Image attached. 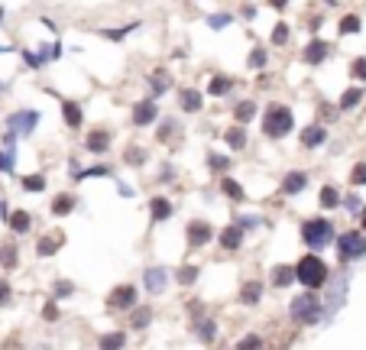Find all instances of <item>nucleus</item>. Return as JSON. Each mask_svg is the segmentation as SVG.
<instances>
[{"label": "nucleus", "mask_w": 366, "mask_h": 350, "mask_svg": "<svg viewBox=\"0 0 366 350\" xmlns=\"http://www.w3.org/2000/svg\"><path fill=\"white\" fill-rule=\"evenodd\" d=\"M292 126H295V113L285 104H269L266 113H263V133L269 139H282L285 133H292Z\"/></svg>", "instance_id": "nucleus-1"}, {"label": "nucleus", "mask_w": 366, "mask_h": 350, "mask_svg": "<svg viewBox=\"0 0 366 350\" xmlns=\"http://www.w3.org/2000/svg\"><path fill=\"white\" fill-rule=\"evenodd\" d=\"M295 273H298V282L308 288H321L328 282V266H324V260H317V256H305V260L295 266Z\"/></svg>", "instance_id": "nucleus-2"}, {"label": "nucleus", "mask_w": 366, "mask_h": 350, "mask_svg": "<svg viewBox=\"0 0 366 350\" xmlns=\"http://www.w3.org/2000/svg\"><path fill=\"white\" fill-rule=\"evenodd\" d=\"M289 314H292L298 325H315L317 318H321V301H317L311 292H305V295H298V299L292 301Z\"/></svg>", "instance_id": "nucleus-3"}, {"label": "nucleus", "mask_w": 366, "mask_h": 350, "mask_svg": "<svg viewBox=\"0 0 366 350\" xmlns=\"http://www.w3.org/2000/svg\"><path fill=\"white\" fill-rule=\"evenodd\" d=\"M330 237H334V227L324 221V217H315V221H308L305 227H302V240H305L308 247H328Z\"/></svg>", "instance_id": "nucleus-4"}, {"label": "nucleus", "mask_w": 366, "mask_h": 350, "mask_svg": "<svg viewBox=\"0 0 366 350\" xmlns=\"http://www.w3.org/2000/svg\"><path fill=\"white\" fill-rule=\"evenodd\" d=\"M337 253H341V260H354V256H363L366 253V240L360 234H343L337 240Z\"/></svg>", "instance_id": "nucleus-5"}, {"label": "nucleus", "mask_w": 366, "mask_h": 350, "mask_svg": "<svg viewBox=\"0 0 366 350\" xmlns=\"http://www.w3.org/2000/svg\"><path fill=\"white\" fill-rule=\"evenodd\" d=\"M7 124H10V130L13 133H33L36 130V124H39V113L36 111H20V113H10L7 117Z\"/></svg>", "instance_id": "nucleus-6"}, {"label": "nucleus", "mask_w": 366, "mask_h": 350, "mask_svg": "<svg viewBox=\"0 0 366 350\" xmlns=\"http://www.w3.org/2000/svg\"><path fill=\"white\" fill-rule=\"evenodd\" d=\"M328 55H330V42H324V39H311L305 46V52H302V59L308 65H321Z\"/></svg>", "instance_id": "nucleus-7"}, {"label": "nucleus", "mask_w": 366, "mask_h": 350, "mask_svg": "<svg viewBox=\"0 0 366 350\" xmlns=\"http://www.w3.org/2000/svg\"><path fill=\"white\" fill-rule=\"evenodd\" d=\"M211 237H214V230H211L208 221H192L188 224V243L192 247H205Z\"/></svg>", "instance_id": "nucleus-8"}, {"label": "nucleus", "mask_w": 366, "mask_h": 350, "mask_svg": "<svg viewBox=\"0 0 366 350\" xmlns=\"http://www.w3.org/2000/svg\"><path fill=\"white\" fill-rule=\"evenodd\" d=\"M133 301H136V288L133 286H117L114 292H110L107 305L110 308H130Z\"/></svg>", "instance_id": "nucleus-9"}, {"label": "nucleus", "mask_w": 366, "mask_h": 350, "mask_svg": "<svg viewBox=\"0 0 366 350\" xmlns=\"http://www.w3.org/2000/svg\"><path fill=\"white\" fill-rule=\"evenodd\" d=\"M156 104L153 100H140L133 107V124L136 126H149V124H156Z\"/></svg>", "instance_id": "nucleus-10"}, {"label": "nucleus", "mask_w": 366, "mask_h": 350, "mask_svg": "<svg viewBox=\"0 0 366 350\" xmlns=\"http://www.w3.org/2000/svg\"><path fill=\"white\" fill-rule=\"evenodd\" d=\"M85 146L91 152H107L110 150V133H107V130H91V133H88V139H85Z\"/></svg>", "instance_id": "nucleus-11"}, {"label": "nucleus", "mask_w": 366, "mask_h": 350, "mask_svg": "<svg viewBox=\"0 0 366 350\" xmlns=\"http://www.w3.org/2000/svg\"><path fill=\"white\" fill-rule=\"evenodd\" d=\"M324 139H328V130H324V126L315 124V126H305V130H302V146H308V150L321 146Z\"/></svg>", "instance_id": "nucleus-12"}, {"label": "nucleus", "mask_w": 366, "mask_h": 350, "mask_svg": "<svg viewBox=\"0 0 366 350\" xmlns=\"http://www.w3.org/2000/svg\"><path fill=\"white\" fill-rule=\"evenodd\" d=\"M179 107L188 113L201 111V91H195V88H182V94H179Z\"/></svg>", "instance_id": "nucleus-13"}, {"label": "nucleus", "mask_w": 366, "mask_h": 350, "mask_svg": "<svg viewBox=\"0 0 366 350\" xmlns=\"http://www.w3.org/2000/svg\"><path fill=\"white\" fill-rule=\"evenodd\" d=\"M62 240H65V234H62V230H55V234H46V237L36 243V253H39V256H52V253L62 247Z\"/></svg>", "instance_id": "nucleus-14"}, {"label": "nucleus", "mask_w": 366, "mask_h": 350, "mask_svg": "<svg viewBox=\"0 0 366 350\" xmlns=\"http://www.w3.org/2000/svg\"><path fill=\"white\" fill-rule=\"evenodd\" d=\"M169 85H172V75L169 72H166V68H156V72H153V75H149V91H153V94H166V91H169Z\"/></svg>", "instance_id": "nucleus-15"}, {"label": "nucleus", "mask_w": 366, "mask_h": 350, "mask_svg": "<svg viewBox=\"0 0 366 350\" xmlns=\"http://www.w3.org/2000/svg\"><path fill=\"white\" fill-rule=\"evenodd\" d=\"M305 185H308V175L305 172H289L285 178H282V191H289V195H298Z\"/></svg>", "instance_id": "nucleus-16"}, {"label": "nucleus", "mask_w": 366, "mask_h": 350, "mask_svg": "<svg viewBox=\"0 0 366 350\" xmlns=\"http://www.w3.org/2000/svg\"><path fill=\"white\" fill-rule=\"evenodd\" d=\"M62 117H65V124L72 126V130L81 126V107L75 100H62Z\"/></svg>", "instance_id": "nucleus-17"}, {"label": "nucleus", "mask_w": 366, "mask_h": 350, "mask_svg": "<svg viewBox=\"0 0 366 350\" xmlns=\"http://www.w3.org/2000/svg\"><path fill=\"white\" fill-rule=\"evenodd\" d=\"M240 240H244V227H227V230L220 234V247H224V250H237Z\"/></svg>", "instance_id": "nucleus-18"}, {"label": "nucleus", "mask_w": 366, "mask_h": 350, "mask_svg": "<svg viewBox=\"0 0 366 350\" xmlns=\"http://www.w3.org/2000/svg\"><path fill=\"white\" fill-rule=\"evenodd\" d=\"M363 100V85H356V88H350V91H343V98H341V111H354L356 104Z\"/></svg>", "instance_id": "nucleus-19"}, {"label": "nucleus", "mask_w": 366, "mask_h": 350, "mask_svg": "<svg viewBox=\"0 0 366 350\" xmlns=\"http://www.w3.org/2000/svg\"><path fill=\"white\" fill-rule=\"evenodd\" d=\"M233 85H237L233 78H227V75H214V78H211V85H208V94L220 98V94H227V91H231Z\"/></svg>", "instance_id": "nucleus-20"}, {"label": "nucleus", "mask_w": 366, "mask_h": 350, "mask_svg": "<svg viewBox=\"0 0 366 350\" xmlns=\"http://www.w3.org/2000/svg\"><path fill=\"white\" fill-rule=\"evenodd\" d=\"M224 139H227V146H231V150H244L246 146V130L244 126H231V130L224 133Z\"/></svg>", "instance_id": "nucleus-21"}, {"label": "nucleus", "mask_w": 366, "mask_h": 350, "mask_svg": "<svg viewBox=\"0 0 366 350\" xmlns=\"http://www.w3.org/2000/svg\"><path fill=\"white\" fill-rule=\"evenodd\" d=\"M233 117H237L240 124H250V120L257 117V104H253V100H240V104L233 107Z\"/></svg>", "instance_id": "nucleus-22"}, {"label": "nucleus", "mask_w": 366, "mask_h": 350, "mask_svg": "<svg viewBox=\"0 0 366 350\" xmlns=\"http://www.w3.org/2000/svg\"><path fill=\"white\" fill-rule=\"evenodd\" d=\"M149 211H153V221H166V217L172 214V201L169 198H153Z\"/></svg>", "instance_id": "nucleus-23"}, {"label": "nucleus", "mask_w": 366, "mask_h": 350, "mask_svg": "<svg viewBox=\"0 0 366 350\" xmlns=\"http://www.w3.org/2000/svg\"><path fill=\"white\" fill-rule=\"evenodd\" d=\"M292 279H298V273H295V269H289V266H276V269H272V286H289V282H292Z\"/></svg>", "instance_id": "nucleus-24"}, {"label": "nucleus", "mask_w": 366, "mask_h": 350, "mask_svg": "<svg viewBox=\"0 0 366 350\" xmlns=\"http://www.w3.org/2000/svg\"><path fill=\"white\" fill-rule=\"evenodd\" d=\"M7 221H10L13 234H26V230H29V224H33V221H29V214H26V211H13L10 217H7Z\"/></svg>", "instance_id": "nucleus-25"}, {"label": "nucleus", "mask_w": 366, "mask_h": 350, "mask_svg": "<svg viewBox=\"0 0 366 350\" xmlns=\"http://www.w3.org/2000/svg\"><path fill=\"white\" fill-rule=\"evenodd\" d=\"M337 204H341L337 188H334V185H324V188H321V208H337Z\"/></svg>", "instance_id": "nucleus-26"}, {"label": "nucleus", "mask_w": 366, "mask_h": 350, "mask_svg": "<svg viewBox=\"0 0 366 350\" xmlns=\"http://www.w3.org/2000/svg\"><path fill=\"white\" fill-rule=\"evenodd\" d=\"M360 16H356V13H347V16H343L341 20V33L343 36H354V33H360Z\"/></svg>", "instance_id": "nucleus-27"}, {"label": "nucleus", "mask_w": 366, "mask_h": 350, "mask_svg": "<svg viewBox=\"0 0 366 350\" xmlns=\"http://www.w3.org/2000/svg\"><path fill=\"white\" fill-rule=\"evenodd\" d=\"M220 188H224V195H227V198H233V201H244V198H246L244 188L237 185L233 178H224V182H220Z\"/></svg>", "instance_id": "nucleus-28"}, {"label": "nucleus", "mask_w": 366, "mask_h": 350, "mask_svg": "<svg viewBox=\"0 0 366 350\" xmlns=\"http://www.w3.org/2000/svg\"><path fill=\"white\" fill-rule=\"evenodd\" d=\"M259 295H263V286H259V282H246L244 292H240V299H244L246 305H253V301H259Z\"/></svg>", "instance_id": "nucleus-29"}, {"label": "nucleus", "mask_w": 366, "mask_h": 350, "mask_svg": "<svg viewBox=\"0 0 366 350\" xmlns=\"http://www.w3.org/2000/svg\"><path fill=\"white\" fill-rule=\"evenodd\" d=\"M146 286L153 288V292H162V288H166V273H162V269H149V273H146Z\"/></svg>", "instance_id": "nucleus-30"}, {"label": "nucleus", "mask_w": 366, "mask_h": 350, "mask_svg": "<svg viewBox=\"0 0 366 350\" xmlns=\"http://www.w3.org/2000/svg\"><path fill=\"white\" fill-rule=\"evenodd\" d=\"M75 208V198L72 195H59V198L52 201V214H68Z\"/></svg>", "instance_id": "nucleus-31"}, {"label": "nucleus", "mask_w": 366, "mask_h": 350, "mask_svg": "<svg viewBox=\"0 0 366 350\" xmlns=\"http://www.w3.org/2000/svg\"><path fill=\"white\" fill-rule=\"evenodd\" d=\"M120 347H123L120 331H114V334H104V338H101V350H120Z\"/></svg>", "instance_id": "nucleus-32"}, {"label": "nucleus", "mask_w": 366, "mask_h": 350, "mask_svg": "<svg viewBox=\"0 0 366 350\" xmlns=\"http://www.w3.org/2000/svg\"><path fill=\"white\" fill-rule=\"evenodd\" d=\"M246 62H250V68H266V62H269L266 49H259V46H257V49L250 52V59H246Z\"/></svg>", "instance_id": "nucleus-33"}, {"label": "nucleus", "mask_w": 366, "mask_h": 350, "mask_svg": "<svg viewBox=\"0 0 366 350\" xmlns=\"http://www.w3.org/2000/svg\"><path fill=\"white\" fill-rule=\"evenodd\" d=\"M0 262H3L7 269H13V266H16V247H13V243H7V247L0 250Z\"/></svg>", "instance_id": "nucleus-34"}, {"label": "nucleus", "mask_w": 366, "mask_h": 350, "mask_svg": "<svg viewBox=\"0 0 366 350\" xmlns=\"http://www.w3.org/2000/svg\"><path fill=\"white\" fill-rule=\"evenodd\" d=\"M289 33H292V29H289L285 23H276V29H272V42H276V46H285V42H289Z\"/></svg>", "instance_id": "nucleus-35"}, {"label": "nucleus", "mask_w": 366, "mask_h": 350, "mask_svg": "<svg viewBox=\"0 0 366 350\" xmlns=\"http://www.w3.org/2000/svg\"><path fill=\"white\" fill-rule=\"evenodd\" d=\"M23 188L26 191H42V188H46V178H42V175H26Z\"/></svg>", "instance_id": "nucleus-36"}, {"label": "nucleus", "mask_w": 366, "mask_h": 350, "mask_svg": "<svg viewBox=\"0 0 366 350\" xmlns=\"http://www.w3.org/2000/svg\"><path fill=\"white\" fill-rule=\"evenodd\" d=\"M143 159H146V150H140V146H130V150H127V163L143 165Z\"/></svg>", "instance_id": "nucleus-37"}, {"label": "nucleus", "mask_w": 366, "mask_h": 350, "mask_svg": "<svg viewBox=\"0 0 366 350\" xmlns=\"http://www.w3.org/2000/svg\"><path fill=\"white\" fill-rule=\"evenodd\" d=\"M350 75H354L356 81H366V59H354V65H350Z\"/></svg>", "instance_id": "nucleus-38"}, {"label": "nucleus", "mask_w": 366, "mask_h": 350, "mask_svg": "<svg viewBox=\"0 0 366 350\" xmlns=\"http://www.w3.org/2000/svg\"><path fill=\"white\" fill-rule=\"evenodd\" d=\"M350 182L354 185H366V163H356L354 172H350Z\"/></svg>", "instance_id": "nucleus-39"}, {"label": "nucleus", "mask_w": 366, "mask_h": 350, "mask_svg": "<svg viewBox=\"0 0 366 350\" xmlns=\"http://www.w3.org/2000/svg\"><path fill=\"white\" fill-rule=\"evenodd\" d=\"M198 279V269L195 266H185V269H179V282H185V286H192Z\"/></svg>", "instance_id": "nucleus-40"}, {"label": "nucleus", "mask_w": 366, "mask_h": 350, "mask_svg": "<svg viewBox=\"0 0 366 350\" xmlns=\"http://www.w3.org/2000/svg\"><path fill=\"white\" fill-rule=\"evenodd\" d=\"M13 159H16V150L0 152V169H3V172H13Z\"/></svg>", "instance_id": "nucleus-41"}, {"label": "nucleus", "mask_w": 366, "mask_h": 350, "mask_svg": "<svg viewBox=\"0 0 366 350\" xmlns=\"http://www.w3.org/2000/svg\"><path fill=\"white\" fill-rule=\"evenodd\" d=\"M136 26H140V23L120 26V29H104V36H107V39H123V36H127V33H130V29H136Z\"/></svg>", "instance_id": "nucleus-42"}, {"label": "nucleus", "mask_w": 366, "mask_h": 350, "mask_svg": "<svg viewBox=\"0 0 366 350\" xmlns=\"http://www.w3.org/2000/svg\"><path fill=\"white\" fill-rule=\"evenodd\" d=\"M259 347H263V340H259L257 334H250V338L240 340V347H237V350H259Z\"/></svg>", "instance_id": "nucleus-43"}, {"label": "nucleus", "mask_w": 366, "mask_h": 350, "mask_svg": "<svg viewBox=\"0 0 366 350\" xmlns=\"http://www.w3.org/2000/svg\"><path fill=\"white\" fill-rule=\"evenodd\" d=\"M208 165L214 169V172H224L231 163H227V156H208Z\"/></svg>", "instance_id": "nucleus-44"}, {"label": "nucleus", "mask_w": 366, "mask_h": 350, "mask_svg": "<svg viewBox=\"0 0 366 350\" xmlns=\"http://www.w3.org/2000/svg\"><path fill=\"white\" fill-rule=\"evenodd\" d=\"M149 318H153V314H149V308H140V312L133 314V325H136V327H146V325H149Z\"/></svg>", "instance_id": "nucleus-45"}, {"label": "nucleus", "mask_w": 366, "mask_h": 350, "mask_svg": "<svg viewBox=\"0 0 366 350\" xmlns=\"http://www.w3.org/2000/svg\"><path fill=\"white\" fill-rule=\"evenodd\" d=\"M227 23H231V16H227V13H218V16H211L208 20L211 29H220V26H227Z\"/></svg>", "instance_id": "nucleus-46"}, {"label": "nucleus", "mask_w": 366, "mask_h": 350, "mask_svg": "<svg viewBox=\"0 0 366 350\" xmlns=\"http://www.w3.org/2000/svg\"><path fill=\"white\" fill-rule=\"evenodd\" d=\"M198 334H201L205 340H211L214 338V325H211V321H201V325H198Z\"/></svg>", "instance_id": "nucleus-47"}, {"label": "nucleus", "mask_w": 366, "mask_h": 350, "mask_svg": "<svg viewBox=\"0 0 366 350\" xmlns=\"http://www.w3.org/2000/svg\"><path fill=\"white\" fill-rule=\"evenodd\" d=\"M55 295H59V299L72 295V282H55Z\"/></svg>", "instance_id": "nucleus-48"}, {"label": "nucleus", "mask_w": 366, "mask_h": 350, "mask_svg": "<svg viewBox=\"0 0 366 350\" xmlns=\"http://www.w3.org/2000/svg\"><path fill=\"white\" fill-rule=\"evenodd\" d=\"M7 301H10V286L0 282V305H7Z\"/></svg>", "instance_id": "nucleus-49"}, {"label": "nucleus", "mask_w": 366, "mask_h": 350, "mask_svg": "<svg viewBox=\"0 0 366 350\" xmlns=\"http://www.w3.org/2000/svg\"><path fill=\"white\" fill-rule=\"evenodd\" d=\"M46 321H55V318H59V312H55V305H46Z\"/></svg>", "instance_id": "nucleus-50"}, {"label": "nucleus", "mask_w": 366, "mask_h": 350, "mask_svg": "<svg viewBox=\"0 0 366 350\" xmlns=\"http://www.w3.org/2000/svg\"><path fill=\"white\" fill-rule=\"evenodd\" d=\"M285 3H289V0H269V7H272V10H285Z\"/></svg>", "instance_id": "nucleus-51"}, {"label": "nucleus", "mask_w": 366, "mask_h": 350, "mask_svg": "<svg viewBox=\"0 0 366 350\" xmlns=\"http://www.w3.org/2000/svg\"><path fill=\"white\" fill-rule=\"evenodd\" d=\"M360 224H363V230H366V204H363V211H360Z\"/></svg>", "instance_id": "nucleus-52"}]
</instances>
